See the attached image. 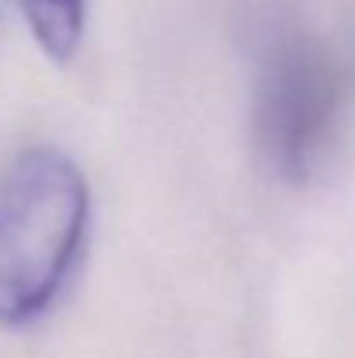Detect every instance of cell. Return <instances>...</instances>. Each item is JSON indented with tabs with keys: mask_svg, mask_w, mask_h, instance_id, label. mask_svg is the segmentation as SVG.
<instances>
[{
	"mask_svg": "<svg viewBox=\"0 0 355 358\" xmlns=\"http://www.w3.org/2000/svg\"><path fill=\"white\" fill-rule=\"evenodd\" d=\"M91 223L81 167L53 146L25 150L0 178V327H28L63 296Z\"/></svg>",
	"mask_w": 355,
	"mask_h": 358,
	"instance_id": "6da1fadb",
	"label": "cell"
},
{
	"mask_svg": "<svg viewBox=\"0 0 355 358\" xmlns=\"http://www.w3.org/2000/svg\"><path fill=\"white\" fill-rule=\"evenodd\" d=\"M355 66L321 35L279 38L258 73L254 139L286 181H307L328 157L352 105Z\"/></svg>",
	"mask_w": 355,
	"mask_h": 358,
	"instance_id": "7a4b0ae2",
	"label": "cell"
},
{
	"mask_svg": "<svg viewBox=\"0 0 355 358\" xmlns=\"http://www.w3.org/2000/svg\"><path fill=\"white\" fill-rule=\"evenodd\" d=\"M21 10L42 52L56 63H70L84 38L88 0H21Z\"/></svg>",
	"mask_w": 355,
	"mask_h": 358,
	"instance_id": "3957f363",
	"label": "cell"
}]
</instances>
